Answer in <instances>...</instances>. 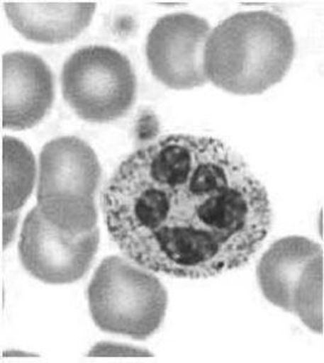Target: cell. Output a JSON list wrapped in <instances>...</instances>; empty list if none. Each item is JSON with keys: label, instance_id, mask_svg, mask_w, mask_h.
Instances as JSON below:
<instances>
[{"label": "cell", "instance_id": "cell-1", "mask_svg": "<svg viewBox=\"0 0 324 363\" xmlns=\"http://www.w3.org/2000/svg\"><path fill=\"white\" fill-rule=\"evenodd\" d=\"M101 206L128 259L181 279L242 268L272 223L267 189L246 161L222 140L193 135L162 136L130 154Z\"/></svg>", "mask_w": 324, "mask_h": 363}, {"label": "cell", "instance_id": "cell-2", "mask_svg": "<svg viewBox=\"0 0 324 363\" xmlns=\"http://www.w3.org/2000/svg\"><path fill=\"white\" fill-rule=\"evenodd\" d=\"M296 40L284 17L267 10L228 17L211 30L203 51L207 80L234 95H260L291 68Z\"/></svg>", "mask_w": 324, "mask_h": 363}, {"label": "cell", "instance_id": "cell-3", "mask_svg": "<svg viewBox=\"0 0 324 363\" xmlns=\"http://www.w3.org/2000/svg\"><path fill=\"white\" fill-rule=\"evenodd\" d=\"M101 178L99 157L85 140L74 136L50 140L39 157L38 207L50 223L68 234L94 230Z\"/></svg>", "mask_w": 324, "mask_h": 363}, {"label": "cell", "instance_id": "cell-4", "mask_svg": "<svg viewBox=\"0 0 324 363\" xmlns=\"http://www.w3.org/2000/svg\"><path fill=\"white\" fill-rule=\"evenodd\" d=\"M87 299L99 330L137 340L159 330L169 301L152 272L120 256L102 260L87 289Z\"/></svg>", "mask_w": 324, "mask_h": 363}, {"label": "cell", "instance_id": "cell-5", "mask_svg": "<svg viewBox=\"0 0 324 363\" xmlns=\"http://www.w3.org/2000/svg\"><path fill=\"white\" fill-rule=\"evenodd\" d=\"M63 99L80 119L111 123L126 116L137 97L130 60L118 50L89 45L77 50L61 73Z\"/></svg>", "mask_w": 324, "mask_h": 363}, {"label": "cell", "instance_id": "cell-6", "mask_svg": "<svg viewBox=\"0 0 324 363\" xmlns=\"http://www.w3.org/2000/svg\"><path fill=\"white\" fill-rule=\"evenodd\" d=\"M99 245V227L82 235H72L50 223L35 206L23 222L18 253L22 265L37 280L66 285L86 275Z\"/></svg>", "mask_w": 324, "mask_h": 363}, {"label": "cell", "instance_id": "cell-7", "mask_svg": "<svg viewBox=\"0 0 324 363\" xmlns=\"http://www.w3.org/2000/svg\"><path fill=\"white\" fill-rule=\"evenodd\" d=\"M210 33L208 22L193 13L160 17L150 29L145 45L152 75L174 90L203 86L208 82L203 68V51Z\"/></svg>", "mask_w": 324, "mask_h": 363}, {"label": "cell", "instance_id": "cell-8", "mask_svg": "<svg viewBox=\"0 0 324 363\" xmlns=\"http://www.w3.org/2000/svg\"><path fill=\"white\" fill-rule=\"evenodd\" d=\"M54 99V74L43 58L25 51L3 55V128L13 131L34 128L50 112Z\"/></svg>", "mask_w": 324, "mask_h": 363}, {"label": "cell", "instance_id": "cell-9", "mask_svg": "<svg viewBox=\"0 0 324 363\" xmlns=\"http://www.w3.org/2000/svg\"><path fill=\"white\" fill-rule=\"evenodd\" d=\"M323 259L320 245L304 236L277 240L264 253L257 269L264 297L274 306L294 313L296 292L317 262Z\"/></svg>", "mask_w": 324, "mask_h": 363}, {"label": "cell", "instance_id": "cell-10", "mask_svg": "<svg viewBox=\"0 0 324 363\" xmlns=\"http://www.w3.org/2000/svg\"><path fill=\"white\" fill-rule=\"evenodd\" d=\"M8 20L18 33L40 44L70 42L86 29L95 3L3 1Z\"/></svg>", "mask_w": 324, "mask_h": 363}, {"label": "cell", "instance_id": "cell-11", "mask_svg": "<svg viewBox=\"0 0 324 363\" xmlns=\"http://www.w3.org/2000/svg\"><path fill=\"white\" fill-rule=\"evenodd\" d=\"M3 213H16L33 191L37 162L32 150L15 137H3Z\"/></svg>", "mask_w": 324, "mask_h": 363}, {"label": "cell", "instance_id": "cell-12", "mask_svg": "<svg viewBox=\"0 0 324 363\" xmlns=\"http://www.w3.org/2000/svg\"><path fill=\"white\" fill-rule=\"evenodd\" d=\"M18 212L16 213H3V248L6 247L13 240L15 229L17 227Z\"/></svg>", "mask_w": 324, "mask_h": 363}]
</instances>
